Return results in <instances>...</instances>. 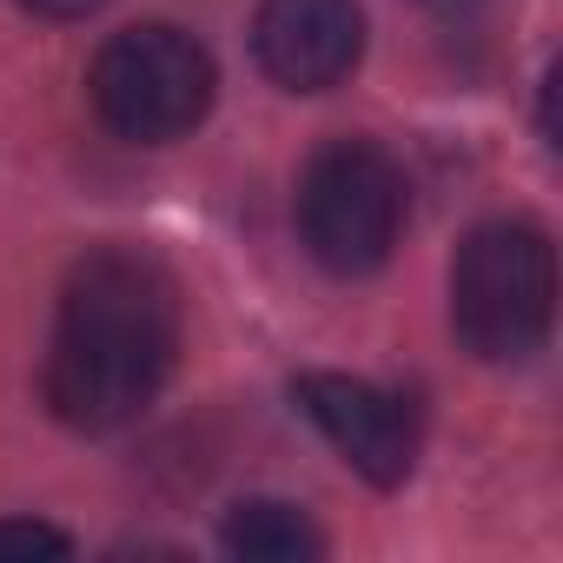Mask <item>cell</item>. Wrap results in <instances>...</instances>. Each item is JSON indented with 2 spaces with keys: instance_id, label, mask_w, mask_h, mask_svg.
<instances>
[{
  "instance_id": "cell-1",
  "label": "cell",
  "mask_w": 563,
  "mask_h": 563,
  "mask_svg": "<svg viewBox=\"0 0 563 563\" xmlns=\"http://www.w3.org/2000/svg\"><path fill=\"white\" fill-rule=\"evenodd\" d=\"M179 358V292L159 258L133 245H100L67 272L54 345H47V405L74 431L133 424L173 378Z\"/></svg>"
},
{
  "instance_id": "cell-3",
  "label": "cell",
  "mask_w": 563,
  "mask_h": 563,
  "mask_svg": "<svg viewBox=\"0 0 563 563\" xmlns=\"http://www.w3.org/2000/svg\"><path fill=\"white\" fill-rule=\"evenodd\" d=\"M405 212H411L405 173L372 140L319 146L306 179H299V232H306L312 258L339 278L378 272L391 258L398 232H405Z\"/></svg>"
},
{
  "instance_id": "cell-6",
  "label": "cell",
  "mask_w": 563,
  "mask_h": 563,
  "mask_svg": "<svg viewBox=\"0 0 563 563\" xmlns=\"http://www.w3.org/2000/svg\"><path fill=\"white\" fill-rule=\"evenodd\" d=\"M252 54L272 87L325 93L365 60V8L358 0H258Z\"/></svg>"
},
{
  "instance_id": "cell-2",
  "label": "cell",
  "mask_w": 563,
  "mask_h": 563,
  "mask_svg": "<svg viewBox=\"0 0 563 563\" xmlns=\"http://www.w3.org/2000/svg\"><path fill=\"white\" fill-rule=\"evenodd\" d=\"M556 312V252L530 219L477 225L451 258V325L484 365H517Z\"/></svg>"
},
{
  "instance_id": "cell-5",
  "label": "cell",
  "mask_w": 563,
  "mask_h": 563,
  "mask_svg": "<svg viewBox=\"0 0 563 563\" xmlns=\"http://www.w3.org/2000/svg\"><path fill=\"white\" fill-rule=\"evenodd\" d=\"M306 418L332 438V451L378 490H398L418 464V411L398 391H378L345 372H306L292 385Z\"/></svg>"
},
{
  "instance_id": "cell-9",
  "label": "cell",
  "mask_w": 563,
  "mask_h": 563,
  "mask_svg": "<svg viewBox=\"0 0 563 563\" xmlns=\"http://www.w3.org/2000/svg\"><path fill=\"white\" fill-rule=\"evenodd\" d=\"M27 14H41V21H87L93 8H107V0H21Z\"/></svg>"
},
{
  "instance_id": "cell-4",
  "label": "cell",
  "mask_w": 563,
  "mask_h": 563,
  "mask_svg": "<svg viewBox=\"0 0 563 563\" xmlns=\"http://www.w3.org/2000/svg\"><path fill=\"white\" fill-rule=\"evenodd\" d=\"M212 54L166 21L126 27L93 60V107L133 146H173L212 113Z\"/></svg>"
},
{
  "instance_id": "cell-8",
  "label": "cell",
  "mask_w": 563,
  "mask_h": 563,
  "mask_svg": "<svg viewBox=\"0 0 563 563\" xmlns=\"http://www.w3.org/2000/svg\"><path fill=\"white\" fill-rule=\"evenodd\" d=\"M67 550H74V537L54 523H27V517L0 523V556H67Z\"/></svg>"
},
{
  "instance_id": "cell-7",
  "label": "cell",
  "mask_w": 563,
  "mask_h": 563,
  "mask_svg": "<svg viewBox=\"0 0 563 563\" xmlns=\"http://www.w3.org/2000/svg\"><path fill=\"white\" fill-rule=\"evenodd\" d=\"M219 543H225V556H245V563H319L325 556L319 523L299 504H278V497H245L225 517Z\"/></svg>"
},
{
  "instance_id": "cell-10",
  "label": "cell",
  "mask_w": 563,
  "mask_h": 563,
  "mask_svg": "<svg viewBox=\"0 0 563 563\" xmlns=\"http://www.w3.org/2000/svg\"><path fill=\"white\" fill-rule=\"evenodd\" d=\"M418 8H431V14H471L477 0H418Z\"/></svg>"
}]
</instances>
